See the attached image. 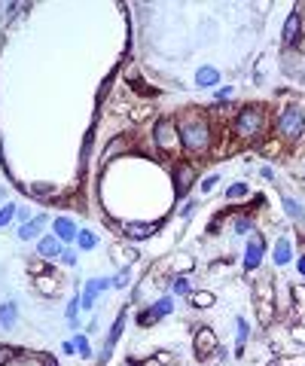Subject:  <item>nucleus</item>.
<instances>
[{
	"label": "nucleus",
	"instance_id": "f257e3e1",
	"mask_svg": "<svg viewBox=\"0 0 305 366\" xmlns=\"http://www.w3.org/2000/svg\"><path fill=\"white\" fill-rule=\"evenodd\" d=\"M180 147L192 153H205L211 147V125L205 122V116L189 113L186 119H180Z\"/></svg>",
	"mask_w": 305,
	"mask_h": 366
},
{
	"label": "nucleus",
	"instance_id": "f03ea898",
	"mask_svg": "<svg viewBox=\"0 0 305 366\" xmlns=\"http://www.w3.org/2000/svg\"><path fill=\"white\" fill-rule=\"evenodd\" d=\"M262 122H265V116H262L260 107H247V110H241V113L235 116L232 128H235V137H238V141H254V137L262 131Z\"/></svg>",
	"mask_w": 305,
	"mask_h": 366
},
{
	"label": "nucleus",
	"instance_id": "7ed1b4c3",
	"mask_svg": "<svg viewBox=\"0 0 305 366\" xmlns=\"http://www.w3.org/2000/svg\"><path fill=\"white\" fill-rule=\"evenodd\" d=\"M153 141H156V147H162L165 153L180 150V131H177V122L162 119V122L153 128Z\"/></svg>",
	"mask_w": 305,
	"mask_h": 366
},
{
	"label": "nucleus",
	"instance_id": "20e7f679",
	"mask_svg": "<svg viewBox=\"0 0 305 366\" xmlns=\"http://www.w3.org/2000/svg\"><path fill=\"white\" fill-rule=\"evenodd\" d=\"M302 131H305V116H302L299 110H293V107L284 110L281 119H278V134L287 137V141H299Z\"/></svg>",
	"mask_w": 305,
	"mask_h": 366
},
{
	"label": "nucleus",
	"instance_id": "39448f33",
	"mask_svg": "<svg viewBox=\"0 0 305 366\" xmlns=\"http://www.w3.org/2000/svg\"><path fill=\"white\" fill-rule=\"evenodd\" d=\"M217 336H214V329H208V326H202L199 333H195V354H199L202 360H208L214 351H217Z\"/></svg>",
	"mask_w": 305,
	"mask_h": 366
},
{
	"label": "nucleus",
	"instance_id": "423d86ee",
	"mask_svg": "<svg viewBox=\"0 0 305 366\" xmlns=\"http://www.w3.org/2000/svg\"><path fill=\"white\" fill-rule=\"evenodd\" d=\"M262 247H265V244H262V238H260V235H254V238L247 241V250H244V266H247L250 272L260 269V263H262Z\"/></svg>",
	"mask_w": 305,
	"mask_h": 366
},
{
	"label": "nucleus",
	"instance_id": "0eeeda50",
	"mask_svg": "<svg viewBox=\"0 0 305 366\" xmlns=\"http://www.w3.org/2000/svg\"><path fill=\"white\" fill-rule=\"evenodd\" d=\"M107 287H113V281L110 278H92V281L86 284V296H83V308H92V302H95V296L101 293V290H107Z\"/></svg>",
	"mask_w": 305,
	"mask_h": 366
},
{
	"label": "nucleus",
	"instance_id": "6e6552de",
	"mask_svg": "<svg viewBox=\"0 0 305 366\" xmlns=\"http://www.w3.org/2000/svg\"><path fill=\"white\" fill-rule=\"evenodd\" d=\"M171 299H159L153 308H147V311H140V324L147 326V324H156L159 318H165V315H171Z\"/></svg>",
	"mask_w": 305,
	"mask_h": 366
},
{
	"label": "nucleus",
	"instance_id": "1a4fd4ad",
	"mask_svg": "<svg viewBox=\"0 0 305 366\" xmlns=\"http://www.w3.org/2000/svg\"><path fill=\"white\" fill-rule=\"evenodd\" d=\"M122 229H125V235H129L131 241H140V238H150L159 229V223H125Z\"/></svg>",
	"mask_w": 305,
	"mask_h": 366
},
{
	"label": "nucleus",
	"instance_id": "9d476101",
	"mask_svg": "<svg viewBox=\"0 0 305 366\" xmlns=\"http://www.w3.org/2000/svg\"><path fill=\"white\" fill-rule=\"evenodd\" d=\"M257 311H260V321H262V324H268V321H272V315H275V308H272V293H268L265 284L260 287V296H257Z\"/></svg>",
	"mask_w": 305,
	"mask_h": 366
},
{
	"label": "nucleus",
	"instance_id": "9b49d317",
	"mask_svg": "<svg viewBox=\"0 0 305 366\" xmlns=\"http://www.w3.org/2000/svg\"><path fill=\"white\" fill-rule=\"evenodd\" d=\"M37 250H40V256H58L61 253V241L55 235H46V238H40Z\"/></svg>",
	"mask_w": 305,
	"mask_h": 366
},
{
	"label": "nucleus",
	"instance_id": "f8f14e48",
	"mask_svg": "<svg viewBox=\"0 0 305 366\" xmlns=\"http://www.w3.org/2000/svg\"><path fill=\"white\" fill-rule=\"evenodd\" d=\"M55 238L58 241H74L77 238V226L70 220H55Z\"/></svg>",
	"mask_w": 305,
	"mask_h": 366
},
{
	"label": "nucleus",
	"instance_id": "ddd939ff",
	"mask_svg": "<svg viewBox=\"0 0 305 366\" xmlns=\"http://www.w3.org/2000/svg\"><path fill=\"white\" fill-rule=\"evenodd\" d=\"M43 223H46V217H37L34 223H25L22 229H19V238H22V241H31V238H37V235H40V226H43Z\"/></svg>",
	"mask_w": 305,
	"mask_h": 366
},
{
	"label": "nucleus",
	"instance_id": "4468645a",
	"mask_svg": "<svg viewBox=\"0 0 305 366\" xmlns=\"http://www.w3.org/2000/svg\"><path fill=\"white\" fill-rule=\"evenodd\" d=\"M122 326H125V311L116 318V324H113V329H110V339H107V348H104V357H110V348H113V342H119V336H122Z\"/></svg>",
	"mask_w": 305,
	"mask_h": 366
},
{
	"label": "nucleus",
	"instance_id": "2eb2a0df",
	"mask_svg": "<svg viewBox=\"0 0 305 366\" xmlns=\"http://www.w3.org/2000/svg\"><path fill=\"white\" fill-rule=\"evenodd\" d=\"M296 31H299V12H293L290 19H287V28H284V46H293Z\"/></svg>",
	"mask_w": 305,
	"mask_h": 366
},
{
	"label": "nucleus",
	"instance_id": "dca6fc26",
	"mask_svg": "<svg viewBox=\"0 0 305 366\" xmlns=\"http://www.w3.org/2000/svg\"><path fill=\"white\" fill-rule=\"evenodd\" d=\"M220 74H217V67H202L199 74H195V82L199 85H217Z\"/></svg>",
	"mask_w": 305,
	"mask_h": 366
},
{
	"label": "nucleus",
	"instance_id": "f3484780",
	"mask_svg": "<svg viewBox=\"0 0 305 366\" xmlns=\"http://www.w3.org/2000/svg\"><path fill=\"white\" fill-rule=\"evenodd\" d=\"M0 324H3L6 329L15 326V302H3V305H0Z\"/></svg>",
	"mask_w": 305,
	"mask_h": 366
},
{
	"label": "nucleus",
	"instance_id": "a211bd4d",
	"mask_svg": "<svg viewBox=\"0 0 305 366\" xmlns=\"http://www.w3.org/2000/svg\"><path fill=\"white\" fill-rule=\"evenodd\" d=\"M113 256L122 263V269H129L131 259H137V250H134V247H113Z\"/></svg>",
	"mask_w": 305,
	"mask_h": 366
},
{
	"label": "nucleus",
	"instance_id": "6ab92c4d",
	"mask_svg": "<svg viewBox=\"0 0 305 366\" xmlns=\"http://www.w3.org/2000/svg\"><path fill=\"white\" fill-rule=\"evenodd\" d=\"M290 244H287V241H278V247H275V266H287V263H290Z\"/></svg>",
	"mask_w": 305,
	"mask_h": 366
},
{
	"label": "nucleus",
	"instance_id": "aec40b11",
	"mask_svg": "<svg viewBox=\"0 0 305 366\" xmlns=\"http://www.w3.org/2000/svg\"><path fill=\"white\" fill-rule=\"evenodd\" d=\"M189 302L195 305V308H211L214 305V293H189Z\"/></svg>",
	"mask_w": 305,
	"mask_h": 366
},
{
	"label": "nucleus",
	"instance_id": "412c9836",
	"mask_svg": "<svg viewBox=\"0 0 305 366\" xmlns=\"http://www.w3.org/2000/svg\"><path fill=\"white\" fill-rule=\"evenodd\" d=\"M192 177H195V171H192V168H180V177H177V193H180V196L189 189Z\"/></svg>",
	"mask_w": 305,
	"mask_h": 366
},
{
	"label": "nucleus",
	"instance_id": "4be33fe9",
	"mask_svg": "<svg viewBox=\"0 0 305 366\" xmlns=\"http://www.w3.org/2000/svg\"><path fill=\"white\" fill-rule=\"evenodd\" d=\"M77 241H80V247H83V250H92L95 244H98V238H95L92 232H86V229H80V232H77Z\"/></svg>",
	"mask_w": 305,
	"mask_h": 366
},
{
	"label": "nucleus",
	"instance_id": "5701e85b",
	"mask_svg": "<svg viewBox=\"0 0 305 366\" xmlns=\"http://www.w3.org/2000/svg\"><path fill=\"white\" fill-rule=\"evenodd\" d=\"M250 229H254V220H250L247 214H241V217H235V232H238V235H247Z\"/></svg>",
	"mask_w": 305,
	"mask_h": 366
},
{
	"label": "nucleus",
	"instance_id": "b1692460",
	"mask_svg": "<svg viewBox=\"0 0 305 366\" xmlns=\"http://www.w3.org/2000/svg\"><path fill=\"white\" fill-rule=\"evenodd\" d=\"M284 207H287V214H290L293 220H299V217H302V207H299L290 196H284Z\"/></svg>",
	"mask_w": 305,
	"mask_h": 366
},
{
	"label": "nucleus",
	"instance_id": "393cba45",
	"mask_svg": "<svg viewBox=\"0 0 305 366\" xmlns=\"http://www.w3.org/2000/svg\"><path fill=\"white\" fill-rule=\"evenodd\" d=\"M74 348H77L83 357H92V348H88V339H86V336H77V339H74Z\"/></svg>",
	"mask_w": 305,
	"mask_h": 366
},
{
	"label": "nucleus",
	"instance_id": "a878e982",
	"mask_svg": "<svg viewBox=\"0 0 305 366\" xmlns=\"http://www.w3.org/2000/svg\"><path fill=\"white\" fill-rule=\"evenodd\" d=\"M226 196H229V199H244V196H247V186H244V183H235V186L226 189Z\"/></svg>",
	"mask_w": 305,
	"mask_h": 366
},
{
	"label": "nucleus",
	"instance_id": "bb28decb",
	"mask_svg": "<svg viewBox=\"0 0 305 366\" xmlns=\"http://www.w3.org/2000/svg\"><path fill=\"white\" fill-rule=\"evenodd\" d=\"M37 284H40V290H43L46 296H52V290H55V284H52V278H43V275L37 278Z\"/></svg>",
	"mask_w": 305,
	"mask_h": 366
},
{
	"label": "nucleus",
	"instance_id": "cd10ccee",
	"mask_svg": "<svg viewBox=\"0 0 305 366\" xmlns=\"http://www.w3.org/2000/svg\"><path fill=\"white\" fill-rule=\"evenodd\" d=\"M12 214H15V207H12V204H6L3 211H0V226H6V223L12 220Z\"/></svg>",
	"mask_w": 305,
	"mask_h": 366
},
{
	"label": "nucleus",
	"instance_id": "c85d7f7f",
	"mask_svg": "<svg viewBox=\"0 0 305 366\" xmlns=\"http://www.w3.org/2000/svg\"><path fill=\"white\" fill-rule=\"evenodd\" d=\"M77 308H80V299H74V302L67 305V321L70 324H77Z\"/></svg>",
	"mask_w": 305,
	"mask_h": 366
},
{
	"label": "nucleus",
	"instance_id": "c756f323",
	"mask_svg": "<svg viewBox=\"0 0 305 366\" xmlns=\"http://www.w3.org/2000/svg\"><path fill=\"white\" fill-rule=\"evenodd\" d=\"M244 342H247V324L238 321V348H244Z\"/></svg>",
	"mask_w": 305,
	"mask_h": 366
},
{
	"label": "nucleus",
	"instance_id": "7c9ffc66",
	"mask_svg": "<svg viewBox=\"0 0 305 366\" xmlns=\"http://www.w3.org/2000/svg\"><path fill=\"white\" fill-rule=\"evenodd\" d=\"M174 293H189V284H186V278H177V281H174Z\"/></svg>",
	"mask_w": 305,
	"mask_h": 366
},
{
	"label": "nucleus",
	"instance_id": "2f4dec72",
	"mask_svg": "<svg viewBox=\"0 0 305 366\" xmlns=\"http://www.w3.org/2000/svg\"><path fill=\"white\" fill-rule=\"evenodd\" d=\"M293 299L296 305H305V287H293Z\"/></svg>",
	"mask_w": 305,
	"mask_h": 366
},
{
	"label": "nucleus",
	"instance_id": "473e14b6",
	"mask_svg": "<svg viewBox=\"0 0 305 366\" xmlns=\"http://www.w3.org/2000/svg\"><path fill=\"white\" fill-rule=\"evenodd\" d=\"M150 113H153V107H137V110L131 113V119L137 122V119H143V116H150Z\"/></svg>",
	"mask_w": 305,
	"mask_h": 366
},
{
	"label": "nucleus",
	"instance_id": "72a5a7b5",
	"mask_svg": "<svg viewBox=\"0 0 305 366\" xmlns=\"http://www.w3.org/2000/svg\"><path fill=\"white\" fill-rule=\"evenodd\" d=\"M293 339H296L299 345H305V326H293Z\"/></svg>",
	"mask_w": 305,
	"mask_h": 366
},
{
	"label": "nucleus",
	"instance_id": "f704fd0d",
	"mask_svg": "<svg viewBox=\"0 0 305 366\" xmlns=\"http://www.w3.org/2000/svg\"><path fill=\"white\" fill-rule=\"evenodd\" d=\"M229 95H232V89L226 85V89H220V92H217V101H220V104H226V101H229Z\"/></svg>",
	"mask_w": 305,
	"mask_h": 366
},
{
	"label": "nucleus",
	"instance_id": "c9c22d12",
	"mask_svg": "<svg viewBox=\"0 0 305 366\" xmlns=\"http://www.w3.org/2000/svg\"><path fill=\"white\" fill-rule=\"evenodd\" d=\"M214 186H217V177H208V180L202 183V193H211V189H214Z\"/></svg>",
	"mask_w": 305,
	"mask_h": 366
},
{
	"label": "nucleus",
	"instance_id": "e433bc0d",
	"mask_svg": "<svg viewBox=\"0 0 305 366\" xmlns=\"http://www.w3.org/2000/svg\"><path fill=\"white\" fill-rule=\"evenodd\" d=\"M125 281H129V272H125V269H122V272H119V275H116V281H113V284H116V287H122V284H125Z\"/></svg>",
	"mask_w": 305,
	"mask_h": 366
},
{
	"label": "nucleus",
	"instance_id": "4c0bfd02",
	"mask_svg": "<svg viewBox=\"0 0 305 366\" xmlns=\"http://www.w3.org/2000/svg\"><path fill=\"white\" fill-rule=\"evenodd\" d=\"M119 150H122V141H113V144H110V153H107V159H110V156H116Z\"/></svg>",
	"mask_w": 305,
	"mask_h": 366
},
{
	"label": "nucleus",
	"instance_id": "58836bf2",
	"mask_svg": "<svg viewBox=\"0 0 305 366\" xmlns=\"http://www.w3.org/2000/svg\"><path fill=\"white\" fill-rule=\"evenodd\" d=\"M299 272H302V278H305V256H299Z\"/></svg>",
	"mask_w": 305,
	"mask_h": 366
}]
</instances>
